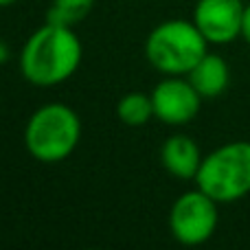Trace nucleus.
I'll list each match as a JSON object with an SVG mask.
<instances>
[{"label": "nucleus", "instance_id": "11", "mask_svg": "<svg viewBox=\"0 0 250 250\" xmlns=\"http://www.w3.org/2000/svg\"><path fill=\"white\" fill-rule=\"evenodd\" d=\"M95 7V0H53L46 11V22L75 26Z\"/></svg>", "mask_w": 250, "mask_h": 250}, {"label": "nucleus", "instance_id": "5", "mask_svg": "<svg viewBox=\"0 0 250 250\" xmlns=\"http://www.w3.org/2000/svg\"><path fill=\"white\" fill-rule=\"evenodd\" d=\"M217 229V202L195 187L178 195L169 211V230L182 246H200L208 242Z\"/></svg>", "mask_w": 250, "mask_h": 250}, {"label": "nucleus", "instance_id": "10", "mask_svg": "<svg viewBox=\"0 0 250 250\" xmlns=\"http://www.w3.org/2000/svg\"><path fill=\"white\" fill-rule=\"evenodd\" d=\"M117 117L119 121L129 125V127H141L154 117V104L151 95L143 92H127L117 104Z\"/></svg>", "mask_w": 250, "mask_h": 250}, {"label": "nucleus", "instance_id": "4", "mask_svg": "<svg viewBox=\"0 0 250 250\" xmlns=\"http://www.w3.org/2000/svg\"><path fill=\"white\" fill-rule=\"evenodd\" d=\"M195 187L217 204H230L250 193V141H233L202 158Z\"/></svg>", "mask_w": 250, "mask_h": 250}, {"label": "nucleus", "instance_id": "14", "mask_svg": "<svg viewBox=\"0 0 250 250\" xmlns=\"http://www.w3.org/2000/svg\"><path fill=\"white\" fill-rule=\"evenodd\" d=\"M4 60H7V46L0 44V62H4Z\"/></svg>", "mask_w": 250, "mask_h": 250}, {"label": "nucleus", "instance_id": "1", "mask_svg": "<svg viewBox=\"0 0 250 250\" xmlns=\"http://www.w3.org/2000/svg\"><path fill=\"white\" fill-rule=\"evenodd\" d=\"M83 46L75 26L46 22L26 38L18 57L22 77L38 88H53L77 73Z\"/></svg>", "mask_w": 250, "mask_h": 250}, {"label": "nucleus", "instance_id": "8", "mask_svg": "<svg viewBox=\"0 0 250 250\" xmlns=\"http://www.w3.org/2000/svg\"><path fill=\"white\" fill-rule=\"evenodd\" d=\"M202 158L198 143L187 134H171L160 147V163L165 171L178 180H195Z\"/></svg>", "mask_w": 250, "mask_h": 250}, {"label": "nucleus", "instance_id": "7", "mask_svg": "<svg viewBox=\"0 0 250 250\" xmlns=\"http://www.w3.org/2000/svg\"><path fill=\"white\" fill-rule=\"evenodd\" d=\"M242 0H198L193 22L208 44H230L242 35L244 24Z\"/></svg>", "mask_w": 250, "mask_h": 250}, {"label": "nucleus", "instance_id": "6", "mask_svg": "<svg viewBox=\"0 0 250 250\" xmlns=\"http://www.w3.org/2000/svg\"><path fill=\"white\" fill-rule=\"evenodd\" d=\"M154 117L165 125H187L200 112L202 97L182 75H167L151 90Z\"/></svg>", "mask_w": 250, "mask_h": 250}, {"label": "nucleus", "instance_id": "2", "mask_svg": "<svg viewBox=\"0 0 250 250\" xmlns=\"http://www.w3.org/2000/svg\"><path fill=\"white\" fill-rule=\"evenodd\" d=\"M82 141V119L70 105L53 101L31 114L24 127V147L38 163L66 160Z\"/></svg>", "mask_w": 250, "mask_h": 250}, {"label": "nucleus", "instance_id": "3", "mask_svg": "<svg viewBox=\"0 0 250 250\" xmlns=\"http://www.w3.org/2000/svg\"><path fill=\"white\" fill-rule=\"evenodd\" d=\"M208 53V42L193 20H165L149 31L145 57L163 75H189V70Z\"/></svg>", "mask_w": 250, "mask_h": 250}, {"label": "nucleus", "instance_id": "13", "mask_svg": "<svg viewBox=\"0 0 250 250\" xmlns=\"http://www.w3.org/2000/svg\"><path fill=\"white\" fill-rule=\"evenodd\" d=\"M18 0H0V9H7V7H11V4H16Z\"/></svg>", "mask_w": 250, "mask_h": 250}, {"label": "nucleus", "instance_id": "12", "mask_svg": "<svg viewBox=\"0 0 250 250\" xmlns=\"http://www.w3.org/2000/svg\"><path fill=\"white\" fill-rule=\"evenodd\" d=\"M242 38L250 44V4L244 9V24H242Z\"/></svg>", "mask_w": 250, "mask_h": 250}, {"label": "nucleus", "instance_id": "9", "mask_svg": "<svg viewBox=\"0 0 250 250\" xmlns=\"http://www.w3.org/2000/svg\"><path fill=\"white\" fill-rule=\"evenodd\" d=\"M193 88L200 92L202 99H215L224 95L230 83V68L226 60L217 53H207L187 75Z\"/></svg>", "mask_w": 250, "mask_h": 250}]
</instances>
